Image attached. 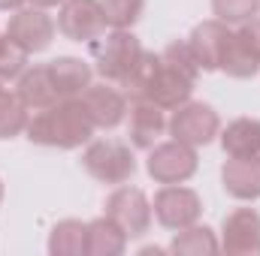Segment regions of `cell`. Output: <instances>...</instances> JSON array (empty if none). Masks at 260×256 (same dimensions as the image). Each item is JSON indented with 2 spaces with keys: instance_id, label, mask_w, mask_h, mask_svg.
<instances>
[{
  "instance_id": "obj_31",
  "label": "cell",
  "mask_w": 260,
  "mask_h": 256,
  "mask_svg": "<svg viewBox=\"0 0 260 256\" xmlns=\"http://www.w3.org/2000/svg\"><path fill=\"white\" fill-rule=\"evenodd\" d=\"M0 205H3V181H0Z\"/></svg>"
},
{
  "instance_id": "obj_5",
  "label": "cell",
  "mask_w": 260,
  "mask_h": 256,
  "mask_svg": "<svg viewBox=\"0 0 260 256\" xmlns=\"http://www.w3.org/2000/svg\"><path fill=\"white\" fill-rule=\"evenodd\" d=\"M197 163H200L197 160V148L170 139V142H157L148 151L145 172L157 184H185L188 178H194Z\"/></svg>"
},
{
  "instance_id": "obj_1",
  "label": "cell",
  "mask_w": 260,
  "mask_h": 256,
  "mask_svg": "<svg viewBox=\"0 0 260 256\" xmlns=\"http://www.w3.org/2000/svg\"><path fill=\"white\" fill-rule=\"evenodd\" d=\"M94 121L88 115V109L82 106L79 97L70 100H58L49 109H40L30 121H27V139L34 145L43 148H61V151H73L82 148L85 142H91L94 136Z\"/></svg>"
},
{
  "instance_id": "obj_25",
  "label": "cell",
  "mask_w": 260,
  "mask_h": 256,
  "mask_svg": "<svg viewBox=\"0 0 260 256\" xmlns=\"http://www.w3.org/2000/svg\"><path fill=\"white\" fill-rule=\"evenodd\" d=\"M100 6H103L106 24L112 30H130L142 15L145 0H100Z\"/></svg>"
},
{
  "instance_id": "obj_29",
  "label": "cell",
  "mask_w": 260,
  "mask_h": 256,
  "mask_svg": "<svg viewBox=\"0 0 260 256\" xmlns=\"http://www.w3.org/2000/svg\"><path fill=\"white\" fill-rule=\"evenodd\" d=\"M24 6V0H0V12H15V9H21Z\"/></svg>"
},
{
  "instance_id": "obj_26",
  "label": "cell",
  "mask_w": 260,
  "mask_h": 256,
  "mask_svg": "<svg viewBox=\"0 0 260 256\" xmlns=\"http://www.w3.org/2000/svg\"><path fill=\"white\" fill-rule=\"evenodd\" d=\"M30 52H24L15 39H9L6 33L0 36V81H15L24 69H27Z\"/></svg>"
},
{
  "instance_id": "obj_14",
  "label": "cell",
  "mask_w": 260,
  "mask_h": 256,
  "mask_svg": "<svg viewBox=\"0 0 260 256\" xmlns=\"http://www.w3.org/2000/svg\"><path fill=\"white\" fill-rule=\"evenodd\" d=\"M167 109H160L157 103L151 100H136L130 106V124H127V133H130V145L139 148V151H151L160 136L167 133Z\"/></svg>"
},
{
  "instance_id": "obj_17",
  "label": "cell",
  "mask_w": 260,
  "mask_h": 256,
  "mask_svg": "<svg viewBox=\"0 0 260 256\" xmlns=\"http://www.w3.org/2000/svg\"><path fill=\"white\" fill-rule=\"evenodd\" d=\"M49 75L55 81L58 97L70 100V97H82V91L91 84L94 69L82 58H55V61H49Z\"/></svg>"
},
{
  "instance_id": "obj_24",
  "label": "cell",
  "mask_w": 260,
  "mask_h": 256,
  "mask_svg": "<svg viewBox=\"0 0 260 256\" xmlns=\"http://www.w3.org/2000/svg\"><path fill=\"white\" fill-rule=\"evenodd\" d=\"M157 61H160V55H154V52H142V58H139L136 66L130 69V75L121 81L127 100L136 103V100L145 97V91H148V84H151V78H154V72H157Z\"/></svg>"
},
{
  "instance_id": "obj_4",
  "label": "cell",
  "mask_w": 260,
  "mask_h": 256,
  "mask_svg": "<svg viewBox=\"0 0 260 256\" xmlns=\"http://www.w3.org/2000/svg\"><path fill=\"white\" fill-rule=\"evenodd\" d=\"M103 214L109 220H115L127 238H142L151 229V220H154L148 196L139 187H130V184H118L115 190L106 196Z\"/></svg>"
},
{
  "instance_id": "obj_20",
  "label": "cell",
  "mask_w": 260,
  "mask_h": 256,
  "mask_svg": "<svg viewBox=\"0 0 260 256\" xmlns=\"http://www.w3.org/2000/svg\"><path fill=\"white\" fill-rule=\"evenodd\" d=\"M167 250L176 256H215L221 253V241L215 238V232L209 226L194 223V226L176 229V238L170 241Z\"/></svg>"
},
{
  "instance_id": "obj_8",
  "label": "cell",
  "mask_w": 260,
  "mask_h": 256,
  "mask_svg": "<svg viewBox=\"0 0 260 256\" xmlns=\"http://www.w3.org/2000/svg\"><path fill=\"white\" fill-rule=\"evenodd\" d=\"M106 27L100 0H64L58 6V30L73 42H94L106 33Z\"/></svg>"
},
{
  "instance_id": "obj_10",
  "label": "cell",
  "mask_w": 260,
  "mask_h": 256,
  "mask_svg": "<svg viewBox=\"0 0 260 256\" xmlns=\"http://www.w3.org/2000/svg\"><path fill=\"white\" fill-rule=\"evenodd\" d=\"M221 250L227 256H260V214L254 208H236L224 217Z\"/></svg>"
},
{
  "instance_id": "obj_2",
  "label": "cell",
  "mask_w": 260,
  "mask_h": 256,
  "mask_svg": "<svg viewBox=\"0 0 260 256\" xmlns=\"http://www.w3.org/2000/svg\"><path fill=\"white\" fill-rule=\"evenodd\" d=\"M82 166L85 172L109 187L127 184L130 178L136 175V157L130 151V145L118 142V139H97L88 142L85 154H82Z\"/></svg>"
},
{
  "instance_id": "obj_12",
  "label": "cell",
  "mask_w": 260,
  "mask_h": 256,
  "mask_svg": "<svg viewBox=\"0 0 260 256\" xmlns=\"http://www.w3.org/2000/svg\"><path fill=\"white\" fill-rule=\"evenodd\" d=\"M230 33H233L230 24H224L218 18H206V21H200L191 30L188 46H191V52H194V58L203 72L221 69V58H224L227 42H230Z\"/></svg>"
},
{
  "instance_id": "obj_30",
  "label": "cell",
  "mask_w": 260,
  "mask_h": 256,
  "mask_svg": "<svg viewBox=\"0 0 260 256\" xmlns=\"http://www.w3.org/2000/svg\"><path fill=\"white\" fill-rule=\"evenodd\" d=\"M34 6H43V9H52V6H61L64 0H30Z\"/></svg>"
},
{
  "instance_id": "obj_28",
  "label": "cell",
  "mask_w": 260,
  "mask_h": 256,
  "mask_svg": "<svg viewBox=\"0 0 260 256\" xmlns=\"http://www.w3.org/2000/svg\"><path fill=\"white\" fill-rule=\"evenodd\" d=\"M233 39L236 42H242L254 58L260 61V18H248V21H242V24H236V30H233Z\"/></svg>"
},
{
  "instance_id": "obj_6",
  "label": "cell",
  "mask_w": 260,
  "mask_h": 256,
  "mask_svg": "<svg viewBox=\"0 0 260 256\" xmlns=\"http://www.w3.org/2000/svg\"><path fill=\"white\" fill-rule=\"evenodd\" d=\"M167 133L176 139V142H185L191 148H203L209 142H215V136L221 133V118L212 106L206 103H182L179 109H173L170 115V124H167Z\"/></svg>"
},
{
  "instance_id": "obj_23",
  "label": "cell",
  "mask_w": 260,
  "mask_h": 256,
  "mask_svg": "<svg viewBox=\"0 0 260 256\" xmlns=\"http://www.w3.org/2000/svg\"><path fill=\"white\" fill-rule=\"evenodd\" d=\"M221 72H227L230 78H254L260 72V61L242 42L233 39V33H230V42L224 49V58H221Z\"/></svg>"
},
{
  "instance_id": "obj_22",
  "label": "cell",
  "mask_w": 260,
  "mask_h": 256,
  "mask_svg": "<svg viewBox=\"0 0 260 256\" xmlns=\"http://www.w3.org/2000/svg\"><path fill=\"white\" fill-rule=\"evenodd\" d=\"M27 121H30V109L18 100V94L0 88V139L21 136L27 130Z\"/></svg>"
},
{
  "instance_id": "obj_7",
  "label": "cell",
  "mask_w": 260,
  "mask_h": 256,
  "mask_svg": "<svg viewBox=\"0 0 260 256\" xmlns=\"http://www.w3.org/2000/svg\"><path fill=\"white\" fill-rule=\"evenodd\" d=\"M151 211H154V220L164 226V229H185V226H194L203 217V199L197 196V190L185 187V184H164L160 190L154 193V202H151Z\"/></svg>"
},
{
  "instance_id": "obj_18",
  "label": "cell",
  "mask_w": 260,
  "mask_h": 256,
  "mask_svg": "<svg viewBox=\"0 0 260 256\" xmlns=\"http://www.w3.org/2000/svg\"><path fill=\"white\" fill-rule=\"evenodd\" d=\"M221 148L227 157H254L260 154V121L257 118H236L218 133Z\"/></svg>"
},
{
  "instance_id": "obj_13",
  "label": "cell",
  "mask_w": 260,
  "mask_h": 256,
  "mask_svg": "<svg viewBox=\"0 0 260 256\" xmlns=\"http://www.w3.org/2000/svg\"><path fill=\"white\" fill-rule=\"evenodd\" d=\"M157 55H160V52H157ZM194 84H197L194 78L182 75L179 69H173V66L160 58V61H157V72H154V78H151V84H148V91H145L142 100H151V103H157L160 109L173 112V109H179L182 103L191 100Z\"/></svg>"
},
{
  "instance_id": "obj_21",
  "label": "cell",
  "mask_w": 260,
  "mask_h": 256,
  "mask_svg": "<svg viewBox=\"0 0 260 256\" xmlns=\"http://www.w3.org/2000/svg\"><path fill=\"white\" fill-rule=\"evenodd\" d=\"M49 253L52 256H85L88 253V223L61 220L49 232Z\"/></svg>"
},
{
  "instance_id": "obj_27",
  "label": "cell",
  "mask_w": 260,
  "mask_h": 256,
  "mask_svg": "<svg viewBox=\"0 0 260 256\" xmlns=\"http://www.w3.org/2000/svg\"><path fill=\"white\" fill-rule=\"evenodd\" d=\"M212 12L224 24H242L260 12V0H212Z\"/></svg>"
},
{
  "instance_id": "obj_11",
  "label": "cell",
  "mask_w": 260,
  "mask_h": 256,
  "mask_svg": "<svg viewBox=\"0 0 260 256\" xmlns=\"http://www.w3.org/2000/svg\"><path fill=\"white\" fill-rule=\"evenodd\" d=\"M79 100L88 109V115H91L97 130H115L127 118V97H124V91H115L112 81L88 84Z\"/></svg>"
},
{
  "instance_id": "obj_15",
  "label": "cell",
  "mask_w": 260,
  "mask_h": 256,
  "mask_svg": "<svg viewBox=\"0 0 260 256\" xmlns=\"http://www.w3.org/2000/svg\"><path fill=\"white\" fill-rule=\"evenodd\" d=\"M224 193L239 202L260 199V154L254 157H227L221 166Z\"/></svg>"
},
{
  "instance_id": "obj_19",
  "label": "cell",
  "mask_w": 260,
  "mask_h": 256,
  "mask_svg": "<svg viewBox=\"0 0 260 256\" xmlns=\"http://www.w3.org/2000/svg\"><path fill=\"white\" fill-rule=\"evenodd\" d=\"M127 235L106 214L88 223V256H121L127 250Z\"/></svg>"
},
{
  "instance_id": "obj_3",
  "label": "cell",
  "mask_w": 260,
  "mask_h": 256,
  "mask_svg": "<svg viewBox=\"0 0 260 256\" xmlns=\"http://www.w3.org/2000/svg\"><path fill=\"white\" fill-rule=\"evenodd\" d=\"M142 42L130 33V30H112L106 33L97 49H94V72L103 81H115L121 84L130 75V69L136 66V61L142 58Z\"/></svg>"
},
{
  "instance_id": "obj_9",
  "label": "cell",
  "mask_w": 260,
  "mask_h": 256,
  "mask_svg": "<svg viewBox=\"0 0 260 256\" xmlns=\"http://www.w3.org/2000/svg\"><path fill=\"white\" fill-rule=\"evenodd\" d=\"M55 21L52 15L43 9V6H21L9 15L6 21V36L15 39L24 52L37 55V52H46L55 39Z\"/></svg>"
},
{
  "instance_id": "obj_16",
  "label": "cell",
  "mask_w": 260,
  "mask_h": 256,
  "mask_svg": "<svg viewBox=\"0 0 260 256\" xmlns=\"http://www.w3.org/2000/svg\"><path fill=\"white\" fill-rule=\"evenodd\" d=\"M15 94L18 100L30 109V112H40V109H49L55 106L61 97L55 91V81L49 75V64H40V66H27L18 78H15Z\"/></svg>"
}]
</instances>
